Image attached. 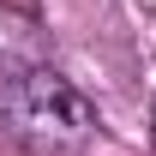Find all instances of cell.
<instances>
[{"mask_svg": "<svg viewBox=\"0 0 156 156\" xmlns=\"http://www.w3.org/2000/svg\"><path fill=\"white\" fill-rule=\"evenodd\" d=\"M0 126L30 156H84L96 138V108L54 66H30L0 84Z\"/></svg>", "mask_w": 156, "mask_h": 156, "instance_id": "6da1fadb", "label": "cell"}, {"mask_svg": "<svg viewBox=\"0 0 156 156\" xmlns=\"http://www.w3.org/2000/svg\"><path fill=\"white\" fill-rule=\"evenodd\" d=\"M150 132H156V102H150Z\"/></svg>", "mask_w": 156, "mask_h": 156, "instance_id": "7a4b0ae2", "label": "cell"}]
</instances>
